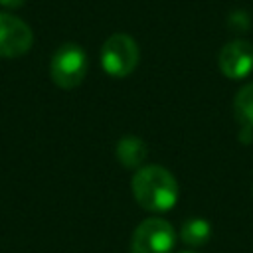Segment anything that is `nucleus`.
Listing matches in <instances>:
<instances>
[{
  "instance_id": "f257e3e1",
  "label": "nucleus",
  "mask_w": 253,
  "mask_h": 253,
  "mask_svg": "<svg viewBox=\"0 0 253 253\" xmlns=\"http://www.w3.org/2000/svg\"><path fill=\"white\" fill-rule=\"evenodd\" d=\"M132 196L148 211H168L178 202V182L164 166H140L132 176Z\"/></svg>"
},
{
  "instance_id": "f03ea898",
  "label": "nucleus",
  "mask_w": 253,
  "mask_h": 253,
  "mask_svg": "<svg viewBox=\"0 0 253 253\" xmlns=\"http://www.w3.org/2000/svg\"><path fill=\"white\" fill-rule=\"evenodd\" d=\"M87 53L77 43H63L51 57L49 75L61 89H75L87 75Z\"/></svg>"
},
{
  "instance_id": "7ed1b4c3",
  "label": "nucleus",
  "mask_w": 253,
  "mask_h": 253,
  "mask_svg": "<svg viewBox=\"0 0 253 253\" xmlns=\"http://www.w3.org/2000/svg\"><path fill=\"white\" fill-rule=\"evenodd\" d=\"M138 45L128 34H113L101 47V65L111 77H126L138 65Z\"/></svg>"
},
{
  "instance_id": "20e7f679",
  "label": "nucleus",
  "mask_w": 253,
  "mask_h": 253,
  "mask_svg": "<svg viewBox=\"0 0 253 253\" xmlns=\"http://www.w3.org/2000/svg\"><path fill=\"white\" fill-rule=\"evenodd\" d=\"M174 243V227L162 217H148L132 231L130 253H172Z\"/></svg>"
},
{
  "instance_id": "39448f33",
  "label": "nucleus",
  "mask_w": 253,
  "mask_h": 253,
  "mask_svg": "<svg viewBox=\"0 0 253 253\" xmlns=\"http://www.w3.org/2000/svg\"><path fill=\"white\" fill-rule=\"evenodd\" d=\"M34 43L30 26L14 14L0 12V57H20Z\"/></svg>"
},
{
  "instance_id": "423d86ee",
  "label": "nucleus",
  "mask_w": 253,
  "mask_h": 253,
  "mask_svg": "<svg viewBox=\"0 0 253 253\" xmlns=\"http://www.w3.org/2000/svg\"><path fill=\"white\" fill-rule=\"evenodd\" d=\"M219 71L227 79H243L253 71V45L245 40H231L217 57Z\"/></svg>"
},
{
  "instance_id": "0eeeda50",
  "label": "nucleus",
  "mask_w": 253,
  "mask_h": 253,
  "mask_svg": "<svg viewBox=\"0 0 253 253\" xmlns=\"http://www.w3.org/2000/svg\"><path fill=\"white\" fill-rule=\"evenodd\" d=\"M117 158L126 168H140L146 158V144L136 136H123L117 142Z\"/></svg>"
},
{
  "instance_id": "6e6552de",
  "label": "nucleus",
  "mask_w": 253,
  "mask_h": 253,
  "mask_svg": "<svg viewBox=\"0 0 253 253\" xmlns=\"http://www.w3.org/2000/svg\"><path fill=\"white\" fill-rule=\"evenodd\" d=\"M210 235H211V225L208 219H202V217H192V219H186L182 223V229H180V237L186 245H192V247H202L210 241Z\"/></svg>"
},
{
  "instance_id": "1a4fd4ad",
  "label": "nucleus",
  "mask_w": 253,
  "mask_h": 253,
  "mask_svg": "<svg viewBox=\"0 0 253 253\" xmlns=\"http://www.w3.org/2000/svg\"><path fill=\"white\" fill-rule=\"evenodd\" d=\"M233 113L245 130H253V83L243 85L233 99Z\"/></svg>"
},
{
  "instance_id": "9d476101",
  "label": "nucleus",
  "mask_w": 253,
  "mask_h": 253,
  "mask_svg": "<svg viewBox=\"0 0 253 253\" xmlns=\"http://www.w3.org/2000/svg\"><path fill=\"white\" fill-rule=\"evenodd\" d=\"M24 2H26V0H0V4H2L4 8H20Z\"/></svg>"
},
{
  "instance_id": "9b49d317",
  "label": "nucleus",
  "mask_w": 253,
  "mask_h": 253,
  "mask_svg": "<svg viewBox=\"0 0 253 253\" xmlns=\"http://www.w3.org/2000/svg\"><path fill=\"white\" fill-rule=\"evenodd\" d=\"M180 253H194V251H180Z\"/></svg>"
}]
</instances>
